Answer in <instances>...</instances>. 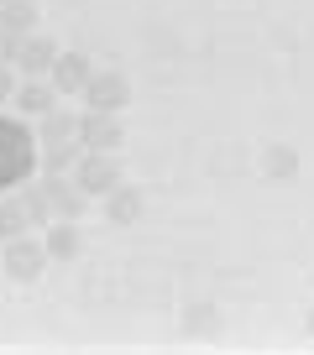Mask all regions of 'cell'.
Masks as SVG:
<instances>
[{
  "mask_svg": "<svg viewBox=\"0 0 314 355\" xmlns=\"http://www.w3.org/2000/svg\"><path fill=\"white\" fill-rule=\"evenodd\" d=\"M32 173H37V136L0 110V193H11Z\"/></svg>",
  "mask_w": 314,
  "mask_h": 355,
  "instance_id": "cell-1",
  "label": "cell"
},
{
  "mask_svg": "<svg viewBox=\"0 0 314 355\" xmlns=\"http://www.w3.org/2000/svg\"><path fill=\"white\" fill-rule=\"evenodd\" d=\"M74 183L90 193V199H94V193L105 199L115 183H126V178H121V157H115V152H78V162H74Z\"/></svg>",
  "mask_w": 314,
  "mask_h": 355,
  "instance_id": "cell-2",
  "label": "cell"
},
{
  "mask_svg": "<svg viewBox=\"0 0 314 355\" xmlns=\"http://www.w3.org/2000/svg\"><path fill=\"white\" fill-rule=\"evenodd\" d=\"M42 266H47V245H42V241H32V230H26V235H11V241H6V277H16V282H37V277H42Z\"/></svg>",
  "mask_w": 314,
  "mask_h": 355,
  "instance_id": "cell-3",
  "label": "cell"
},
{
  "mask_svg": "<svg viewBox=\"0 0 314 355\" xmlns=\"http://www.w3.org/2000/svg\"><path fill=\"white\" fill-rule=\"evenodd\" d=\"M126 131L121 121H115L110 110H90V115H78V146L84 152H121Z\"/></svg>",
  "mask_w": 314,
  "mask_h": 355,
  "instance_id": "cell-4",
  "label": "cell"
},
{
  "mask_svg": "<svg viewBox=\"0 0 314 355\" xmlns=\"http://www.w3.org/2000/svg\"><path fill=\"white\" fill-rule=\"evenodd\" d=\"M78 94H84L90 110H110V115H121L126 105H131V84H126V73H90V84L78 89Z\"/></svg>",
  "mask_w": 314,
  "mask_h": 355,
  "instance_id": "cell-5",
  "label": "cell"
},
{
  "mask_svg": "<svg viewBox=\"0 0 314 355\" xmlns=\"http://www.w3.org/2000/svg\"><path fill=\"white\" fill-rule=\"evenodd\" d=\"M37 183H42L47 204H53V220H78V214H84V199H90V193L78 189L68 173H42Z\"/></svg>",
  "mask_w": 314,
  "mask_h": 355,
  "instance_id": "cell-6",
  "label": "cell"
},
{
  "mask_svg": "<svg viewBox=\"0 0 314 355\" xmlns=\"http://www.w3.org/2000/svg\"><path fill=\"white\" fill-rule=\"evenodd\" d=\"M53 58H58V42H53V37H37V32H26L22 42H16V63H11V68H22L26 78H47Z\"/></svg>",
  "mask_w": 314,
  "mask_h": 355,
  "instance_id": "cell-7",
  "label": "cell"
},
{
  "mask_svg": "<svg viewBox=\"0 0 314 355\" xmlns=\"http://www.w3.org/2000/svg\"><path fill=\"white\" fill-rule=\"evenodd\" d=\"M90 73H94V68H90V58H84V53H58L53 68H47V78H53L58 94H78V89L90 84Z\"/></svg>",
  "mask_w": 314,
  "mask_h": 355,
  "instance_id": "cell-8",
  "label": "cell"
},
{
  "mask_svg": "<svg viewBox=\"0 0 314 355\" xmlns=\"http://www.w3.org/2000/svg\"><path fill=\"white\" fill-rule=\"evenodd\" d=\"M42 245H47V261H74L78 251H84V241H78V225L74 220H53L42 230Z\"/></svg>",
  "mask_w": 314,
  "mask_h": 355,
  "instance_id": "cell-9",
  "label": "cell"
},
{
  "mask_svg": "<svg viewBox=\"0 0 314 355\" xmlns=\"http://www.w3.org/2000/svg\"><path fill=\"white\" fill-rule=\"evenodd\" d=\"M63 141H78V115H68V110H47L42 115V125H37V152L42 146H63Z\"/></svg>",
  "mask_w": 314,
  "mask_h": 355,
  "instance_id": "cell-10",
  "label": "cell"
},
{
  "mask_svg": "<svg viewBox=\"0 0 314 355\" xmlns=\"http://www.w3.org/2000/svg\"><path fill=\"white\" fill-rule=\"evenodd\" d=\"M53 78H26V84H16V110L22 115H37V121H42L47 110H53Z\"/></svg>",
  "mask_w": 314,
  "mask_h": 355,
  "instance_id": "cell-11",
  "label": "cell"
},
{
  "mask_svg": "<svg viewBox=\"0 0 314 355\" xmlns=\"http://www.w3.org/2000/svg\"><path fill=\"white\" fill-rule=\"evenodd\" d=\"M105 214H110L115 225H136V220H142V189L115 183V189L105 193Z\"/></svg>",
  "mask_w": 314,
  "mask_h": 355,
  "instance_id": "cell-12",
  "label": "cell"
},
{
  "mask_svg": "<svg viewBox=\"0 0 314 355\" xmlns=\"http://www.w3.org/2000/svg\"><path fill=\"white\" fill-rule=\"evenodd\" d=\"M11 193L22 199V209H26V220H32V230H47V225H53V204H47L42 183H32V178H26V183H16Z\"/></svg>",
  "mask_w": 314,
  "mask_h": 355,
  "instance_id": "cell-13",
  "label": "cell"
},
{
  "mask_svg": "<svg viewBox=\"0 0 314 355\" xmlns=\"http://www.w3.org/2000/svg\"><path fill=\"white\" fill-rule=\"evenodd\" d=\"M0 26L16 32V37L37 32V6H32V0H0Z\"/></svg>",
  "mask_w": 314,
  "mask_h": 355,
  "instance_id": "cell-14",
  "label": "cell"
},
{
  "mask_svg": "<svg viewBox=\"0 0 314 355\" xmlns=\"http://www.w3.org/2000/svg\"><path fill=\"white\" fill-rule=\"evenodd\" d=\"M78 152H84L78 141H63V146H42V152H37V167H42V173H74Z\"/></svg>",
  "mask_w": 314,
  "mask_h": 355,
  "instance_id": "cell-15",
  "label": "cell"
},
{
  "mask_svg": "<svg viewBox=\"0 0 314 355\" xmlns=\"http://www.w3.org/2000/svg\"><path fill=\"white\" fill-rule=\"evenodd\" d=\"M32 230V220H26V209H22V199H0V241H11V235H26Z\"/></svg>",
  "mask_w": 314,
  "mask_h": 355,
  "instance_id": "cell-16",
  "label": "cell"
},
{
  "mask_svg": "<svg viewBox=\"0 0 314 355\" xmlns=\"http://www.w3.org/2000/svg\"><path fill=\"white\" fill-rule=\"evenodd\" d=\"M267 167H272L278 178H288V173H293V152H288V146H278V152L267 157Z\"/></svg>",
  "mask_w": 314,
  "mask_h": 355,
  "instance_id": "cell-17",
  "label": "cell"
},
{
  "mask_svg": "<svg viewBox=\"0 0 314 355\" xmlns=\"http://www.w3.org/2000/svg\"><path fill=\"white\" fill-rule=\"evenodd\" d=\"M16 42H22V37L0 26V63H16Z\"/></svg>",
  "mask_w": 314,
  "mask_h": 355,
  "instance_id": "cell-18",
  "label": "cell"
},
{
  "mask_svg": "<svg viewBox=\"0 0 314 355\" xmlns=\"http://www.w3.org/2000/svg\"><path fill=\"white\" fill-rule=\"evenodd\" d=\"M16 94V73H11V63H0V100H11Z\"/></svg>",
  "mask_w": 314,
  "mask_h": 355,
  "instance_id": "cell-19",
  "label": "cell"
},
{
  "mask_svg": "<svg viewBox=\"0 0 314 355\" xmlns=\"http://www.w3.org/2000/svg\"><path fill=\"white\" fill-rule=\"evenodd\" d=\"M309 324H314V319H309Z\"/></svg>",
  "mask_w": 314,
  "mask_h": 355,
  "instance_id": "cell-20",
  "label": "cell"
}]
</instances>
